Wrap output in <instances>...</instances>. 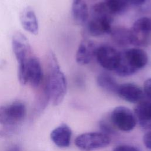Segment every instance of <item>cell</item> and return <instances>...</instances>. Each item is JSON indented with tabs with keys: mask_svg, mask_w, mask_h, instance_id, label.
<instances>
[{
	"mask_svg": "<svg viewBox=\"0 0 151 151\" xmlns=\"http://www.w3.org/2000/svg\"><path fill=\"white\" fill-rule=\"evenodd\" d=\"M48 73L45 81L50 101L54 106L63 100L67 88V80L61 70L55 55L50 52L48 56Z\"/></svg>",
	"mask_w": 151,
	"mask_h": 151,
	"instance_id": "6da1fadb",
	"label": "cell"
},
{
	"mask_svg": "<svg viewBox=\"0 0 151 151\" xmlns=\"http://www.w3.org/2000/svg\"><path fill=\"white\" fill-rule=\"evenodd\" d=\"M148 61V55L145 51L137 48L126 49L120 52V61L116 73L120 77L134 74L145 67Z\"/></svg>",
	"mask_w": 151,
	"mask_h": 151,
	"instance_id": "7a4b0ae2",
	"label": "cell"
},
{
	"mask_svg": "<svg viewBox=\"0 0 151 151\" xmlns=\"http://www.w3.org/2000/svg\"><path fill=\"white\" fill-rule=\"evenodd\" d=\"M113 16L104 2L94 5L91 9V19L87 25L89 34L94 37L110 34L112 28Z\"/></svg>",
	"mask_w": 151,
	"mask_h": 151,
	"instance_id": "3957f363",
	"label": "cell"
},
{
	"mask_svg": "<svg viewBox=\"0 0 151 151\" xmlns=\"http://www.w3.org/2000/svg\"><path fill=\"white\" fill-rule=\"evenodd\" d=\"M12 47L18 62V78L22 85L27 84V66L30 47L26 37L20 32H15L12 38Z\"/></svg>",
	"mask_w": 151,
	"mask_h": 151,
	"instance_id": "277c9868",
	"label": "cell"
},
{
	"mask_svg": "<svg viewBox=\"0 0 151 151\" xmlns=\"http://www.w3.org/2000/svg\"><path fill=\"white\" fill-rule=\"evenodd\" d=\"M25 104L14 101L0 107V124L11 127L21 122L26 115Z\"/></svg>",
	"mask_w": 151,
	"mask_h": 151,
	"instance_id": "5b68a950",
	"label": "cell"
},
{
	"mask_svg": "<svg viewBox=\"0 0 151 151\" xmlns=\"http://www.w3.org/2000/svg\"><path fill=\"white\" fill-rule=\"evenodd\" d=\"M110 138L102 132L85 133L78 136L75 139V145L83 151H93L108 146Z\"/></svg>",
	"mask_w": 151,
	"mask_h": 151,
	"instance_id": "8992f818",
	"label": "cell"
},
{
	"mask_svg": "<svg viewBox=\"0 0 151 151\" xmlns=\"http://www.w3.org/2000/svg\"><path fill=\"white\" fill-rule=\"evenodd\" d=\"M110 118L112 125L123 132L131 131L136 124V119L133 113L124 106H119L114 109Z\"/></svg>",
	"mask_w": 151,
	"mask_h": 151,
	"instance_id": "52a82bcc",
	"label": "cell"
},
{
	"mask_svg": "<svg viewBox=\"0 0 151 151\" xmlns=\"http://www.w3.org/2000/svg\"><path fill=\"white\" fill-rule=\"evenodd\" d=\"M130 30L132 44L136 46L146 45L151 35V19L142 17L137 19Z\"/></svg>",
	"mask_w": 151,
	"mask_h": 151,
	"instance_id": "ba28073f",
	"label": "cell"
},
{
	"mask_svg": "<svg viewBox=\"0 0 151 151\" xmlns=\"http://www.w3.org/2000/svg\"><path fill=\"white\" fill-rule=\"evenodd\" d=\"M95 57L99 64L104 68L115 71L120 61V52L109 45H102L97 47Z\"/></svg>",
	"mask_w": 151,
	"mask_h": 151,
	"instance_id": "9c48e42d",
	"label": "cell"
},
{
	"mask_svg": "<svg viewBox=\"0 0 151 151\" xmlns=\"http://www.w3.org/2000/svg\"><path fill=\"white\" fill-rule=\"evenodd\" d=\"M43 81V73L39 60L34 56H31L27 66V84L32 87L38 88Z\"/></svg>",
	"mask_w": 151,
	"mask_h": 151,
	"instance_id": "30bf717a",
	"label": "cell"
},
{
	"mask_svg": "<svg viewBox=\"0 0 151 151\" xmlns=\"http://www.w3.org/2000/svg\"><path fill=\"white\" fill-rule=\"evenodd\" d=\"M116 94L122 99L133 103H139L145 97L143 90L133 83L119 84Z\"/></svg>",
	"mask_w": 151,
	"mask_h": 151,
	"instance_id": "8fae6325",
	"label": "cell"
},
{
	"mask_svg": "<svg viewBox=\"0 0 151 151\" xmlns=\"http://www.w3.org/2000/svg\"><path fill=\"white\" fill-rule=\"evenodd\" d=\"M136 120L144 129L151 130V101L142 100L134 109Z\"/></svg>",
	"mask_w": 151,
	"mask_h": 151,
	"instance_id": "7c38bea8",
	"label": "cell"
},
{
	"mask_svg": "<svg viewBox=\"0 0 151 151\" xmlns=\"http://www.w3.org/2000/svg\"><path fill=\"white\" fill-rule=\"evenodd\" d=\"M96 48L97 47L93 41L88 40H82L76 55L77 63L81 65L88 64L95 56Z\"/></svg>",
	"mask_w": 151,
	"mask_h": 151,
	"instance_id": "4fadbf2b",
	"label": "cell"
},
{
	"mask_svg": "<svg viewBox=\"0 0 151 151\" xmlns=\"http://www.w3.org/2000/svg\"><path fill=\"white\" fill-rule=\"evenodd\" d=\"M71 130L65 124H61L55 128L50 134L53 143L60 147H68L70 144Z\"/></svg>",
	"mask_w": 151,
	"mask_h": 151,
	"instance_id": "5bb4252c",
	"label": "cell"
},
{
	"mask_svg": "<svg viewBox=\"0 0 151 151\" xmlns=\"http://www.w3.org/2000/svg\"><path fill=\"white\" fill-rule=\"evenodd\" d=\"M20 21L23 28L31 34L38 32V22L34 11L29 6L26 7L21 12Z\"/></svg>",
	"mask_w": 151,
	"mask_h": 151,
	"instance_id": "9a60e30c",
	"label": "cell"
},
{
	"mask_svg": "<svg viewBox=\"0 0 151 151\" xmlns=\"http://www.w3.org/2000/svg\"><path fill=\"white\" fill-rule=\"evenodd\" d=\"M71 13L74 21L80 25L84 24L88 18L87 5L84 0H73Z\"/></svg>",
	"mask_w": 151,
	"mask_h": 151,
	"instance_id": "2e32d148",
	"label": "cell"
},
{
	"mask_svg": "<svg viewBox=\"0 0 151 151\" xmlns=\"http://www.w3.org/2000/svg\"><path fill=\"white\" fill-rule=\"evenodd\" d=\"M110 34L113 41L119 46L125 47L132 44L130 29L123 27H116L111 28Z\"/></svg>",
	"mask_w": 151,
	"mask_h": 151,
	"instance_id": "e0dca14e",
	"label": "cell"
},
{
	"mask_svg": "<svg viewBox=\"0 0 151 151\" xmlns=\"http://www.w3.org/2000/svg\"><path fill=\"white\" fill-rule=\"evenodd\" d=\"M97 83L102 89L111 93H117L119 86L115 78L107 73H101L97 76Z\"/></svg>",
	"mask_w": 151,
	"mask_h": 151,
	"instance_id": "ac0fdd59",
	"label": "cell"
},
{
	"mask_svg": "<svg viewBox=\"0 0 151 151\" xmlns=\"http://www.w3.org/2000/svg\"><path fill=\"white\" fill-rule=\"evenodd\" d=\"M104 3L113 15L124 13L129 5L127 0H106Z\"/></svg>",
	"mask_w": 151,
	"mask_h": 151,
	"instance_id": "d6986e66",
	"label": "cell"
},
{
	"mask_svg": "<svg viewBox=\"0 0 151 151\" xmlns=\"http://www.w3.org/2000/svg\"><path fill=\"white\" fill-rule=\"evenodd\" d=\"M143 92L145 95L151 101V78H147L144 83Z\"/></svg>",
	"mask_w": 151,
	"mask_h": 151,
	"instance_id": "ffe728a7",
	"label": "cell"
},
{
	"mask_svg": "<svg viewBox=\"0 0 151 151\" xmlns=\"http://www.w3.org/2000/svg\"><path fill=\"white\" fill-rule=\"evenodd\" d=\"M113 151H139L136 147L129 145H119L115 147Z\"/></svg>",
	"mask_w": 151,
	"mask_h": 151,
	"instance_id": "44dd1931",
	"label": "cell"
},
{
	"mask_svg": "<svg viewBox=\"0 0 151 151\" xmlns=\"http://www.w3.org/2000/svg\"><path fill=\"white\" fill-rule=\"evenodd\" d=\"M143 143L147 148L151 149V131L146 133L144 135Z\"/></svg>",
	"mask_w": 151,
	"mask_h": 151,
	"instance_id": "7402d4cb",
	"label": "cell"
},
{
	"mask_svg": "<svg viewBox=\"0 0 151 151\" xmlns=\"http://www.w3.org/2000/svg\"><path fill=\"white\" fill-rule=\"evenodd\" d=\"M129 4V5H140L145 3L146 0H127Z\"/></svg>",
	"mask_w": 151,
	"mask_h": 151,
	"instance_id": "603a6c76",
	"label": "cell"
},
{
	"mask_svg": "<svg viewBox=\"0 0 151 151\" xmlns=\"http://www.w3.org/2000/svg\"><path fill=\"white\" fill-rule=\"evenodd\" d=\"M6 151H22L21 147L18 145H12L10 146Z\"/></svg>",
	"mask_w": 151,
	"mask_h": 151,
	"instance_id": "cb8c5ba5",
	"label": "cell"
}]
</instances>
